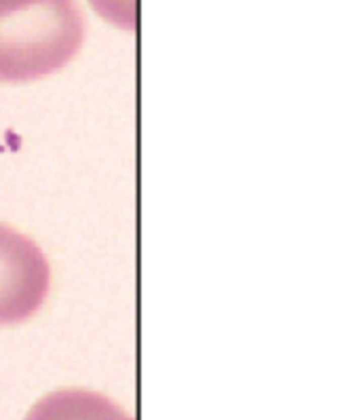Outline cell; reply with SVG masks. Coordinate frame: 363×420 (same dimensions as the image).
<instances>
[{
    "instance_id": "cell-1",
    "label": "cell",
    "mask_w": 363,
    "mask_h": 420,
    "mask_svg": "<svg viewBox=\"0 0 363 420\" xmlns=\"http://www.w3.org/2000/svg\"><path fill=\"white\" fill-rule=\"evenodd\" d=\"M85 40L76 0H0V82L53 74Z\"/></svg>"
},
{
    "instance_id": "cell-2",
    "label": "cell",
    "mask_w": 363,
    "mask_h": 420,
    "mask_svg": "<svg viewBox=\"0 0 363 420\" xmlns=\"http://www.w3.org/2000/svg\"><path fill=\"white\" fill-rule=\"evenodd\" d=\"M51 268L30 237L0 224V328L28 321L42 306Z\"/></svg>"
},
{
    "instance_id": "cell-3",
    "label": "cell",
    "mask_w": 363,
    "mask_h": 420,
    "mask_svg": "<svg viewBox=\"0 0 363 420\" xmlns=\"http://www.w3.org/2000/svg\"><path fill=\"white\" fill-rule=\"evenodd\" d=\"M97 13L123 30H135L137 26V0H89Z\"/></svg>"
}]
</instances>
